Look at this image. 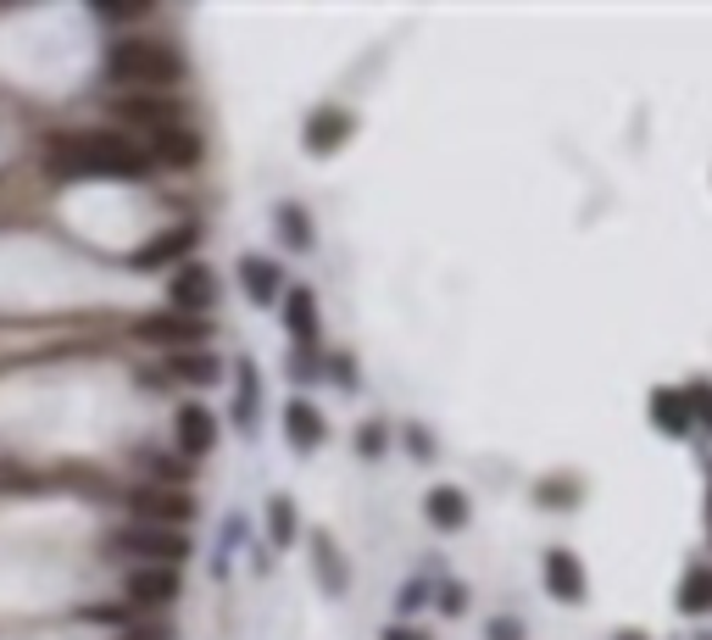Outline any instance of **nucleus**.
Wrapping results in <instances>:
<instances>
[{
    "label": "nucleus",
    "instance_id": "cd10ccee",
    "mask_svg": "<svg viewBox=\"0 0 712 640\" xmlns=\"http://www.w3.org/2000/svg\"><path fill=\"white\" fill-rule=\"evenodd\" d=\"M95 18H106V23H140L145 7H95Z\"/></svg>",
    "mask_w": 712,
    "mask_h": 640
},
{
    "label": "nucleus",
    "instance_id": "a878e982",
    "mask_svg": "<svg viewBox=\"0 0 712 640\" xmlns=\"http://www.w3.org/2000/svg\"><path fill=\"white\" fill-rule=\"evenodd\" d=\"M356 451H363L368 463H374V457H385V451H390V429H385L379 418H368L363 429H356Z\"/></svg>",
    "mask_w": 712,
    "mask_h": 640
},
{
    "label": "nucleus",
    "instance_id": "f03ea898",
    "mask_svg": "<svg viewBox=\"0 0 712 640\" xmlns=\"http://www.w3.org/2000/svg\"><path fill=\"white\" fill-rule=\"evenodd\" d=\"M101 73L112 84H123L129 95H173L190 79V62L173 40H151V34H118L101 51Z\"/></svg>",
    "mask_w": 712,
    "mask_h": 640
},
{
    "label": "nucleus",
    "instance_id": "5701e85b",
    "mask_svg": "<svg viewBox=\"0 0 712 640\" xmlns=\"http://www.w3.org/2000/svg\"><path fill=\"white\" fill-rule=\"evenodd\" d=\"M140 468L151 474V485H167V490H184V485H190V463H184V457H162V451H140Z\"/></svg>",
    "mask_w": 712,
    "mask_h": 640
},
{
    "label": "nucleus",
    "instance_id": "9d476101",
    "mask_svg": "<svg viewBox=\"0 0 712 640\" xmlns=\"http://www.w3.org/2000/svg\"><path fill=\"white\" fill-rule=\"evenodd\" d=\"M179 590H184L179 568H129V573H123V596H129V607H140V612L173 607Z\"/></svg>",
    "mask_w": 712,
    "mask_h": 640
},
{
    "label": "nucleus",
    "instance_id": "6e6552de",
    "mask_svg": "<svg viewBox=\"0 0 712 640\" xmlns=\"http://www.w3.org/2000/svg\"><path fill=\"white\" fill-rule=\"evenodd\" d=\"M112 118H123V123L156 134V129H184V123H190V106H184L179 95H118V101H112Z\"/></svg>",
    "mask_w": 712,
    "mask_h": 640
},
{
    "label": "nucleus",
    "instance_id": "f8f14e48",
    "mask_svg": "<svg viewBox=\"0 0 712 640\" xmlns=\"http://www.w3.org/2000/svg\"><path fill=\"white\" fill-rule=\"evenodd\" d=\"M350 129H356V118H350L345 106L323 101V106H312V118H306V151H312V156H334V151L350 140Z\"/></svg>",
    "mask_w": 712,
    "mask_h": 640
},
{
    "label": "nucleus",
    "instance_id": "39448f33",
    "mask_svg": "<svg viewBox=\"0 0 712 640\" xmlns=\"http://www.w3.org/2000/svg\"><path fill=\"white\" fill-rule=\"evenodd\" d=\"M140 341L167 346V357H173V352H206V341H212V317H190V312H145V317H140Z\"/></svg>",
    "mask_w": 712,
    "mask_h": 640
},
{
    "label": "nucleus",
    "instance_id": "7ed1b4c3",
    "mask_svg": "<svg viewBox=\"0 0 712 640\" xmlns=\"http://www.w3.org/2000/svg\"><path fill=\"white\" fill-rule=\"evenodd\" d=\"M106 551L112 557H129L134 568H179L190 562V535L179 529H156V524H123L118 535H106Z\"/></svg>",
    "mask_w": 712,
    "mask_h": 640
},
{
    "label": "nucleus",
    "instance_id": "c756f323",
    "mask_svg": "<svg viewBox=\"0 0 712 640\" xmlns=\"http://www.w3.org/2000/svg\"><path fill=\"white\" fill-rule=\"evenodd\" d=\"M490 640H523V623L518 618H490Z\"/></svg>",
    "mask_w": 712,
    "mask_h": 640
},
{
    "label": "nucleus",
    "instance_id": "0eeeda50",
    "mask_svg": "<svg viewBox=\"0 0 712 640\" xmlns=\"http://www.w3.org/2000/svg\"><path fill=\"white\" fill-rule=\"evenodd\" d=\"M217 295H223V284H217V267H206V262H184V267H173V278H167L173 312L206 317V312L217 306Z\"/></svg>",
    "mask_w": 712,
    "mask_h": 640
},
{
    "label": "nucleus",
    "instance_id": "7c9ffc66",
    "mask_svg": "<svg viewBox=\"0 0 712 640\" xmlns=\"http://www.w3.org/2000/svg\"><path fill=\"white\" fill-rule=\"evenodd\" d=\"M328 374H334L339 385H356V368H350V357H345V352H334V363H328Z\"/></svg>",
    "mask_w": 712,
    "mask_h": 640
},
{
    "label": "nucleus",
    "instance_id": "9b49d317",
    "mask_svg": "<svg viewBox=\"0 0 712 640\" xmlns=\"http://www.w3.org/2000/svg\"><path fill=\"white\" fill-rule=\"evenodd\" d=\"M234 273H240V289H245V301H256V306H273V301H284V267H278L273 256H262V251H245V256L234 262Z\"/></svg>",
    "mask_w": 712,
    "mask_h": 640
},
{
    "label": "nucleus",
    "instance_id": "412c9836",
    "mask_svg": "<svg viewBox=\"0 0 712 640\" xmlns=\"http://www.w3.org/2000/svg\"><path fill=\"white\" fill-rule=\"evenodd\" d=\"M167 374H173V379H184V385H201V390H206V385H217V379H223V363H217L212 352H173V357H167Z\"/></svg>",
    "mask_w": 712,
    "mask_h": 640
},
{
    "label": "nucleus",
    "instance_id": "393cba45",
    "mask_svg": "<svg viewBox=\"0 0 712 640\" xmlns=\"http://www.w3.org/2000/svg\"><path fill=\"white\" fill-rule=\"evenodd\" d=\"M679 607H684V612H706V607H712V568H706V562H695V568L684 573Z\"/></svg>",
    "mask_w": 712,
    "mask_h": 640
},
{
    "label": "nucleus",
    "instance_id": "c85d7f7f",
    "mask_svg": "<svg viewBox=\"0 0 712 640\" xmlns=\"http://www.w3.org/2000/svg\"><path fill=\"white\" fill-rule=\"evenodd\" d=\"M407 446H413V457H435V435H429V429H418V424L407 429Z\"/></svg>",
    "mask_w": 712,
    "mask_h": 640
},
{
    "label": "nucleus",
    "instance_id": "dca6fc26",
    "mask_svg": "<svg viewBox=\"0 0 712 640\" xmlns=\"http://www.w3.org/2000/svg\"><path fill=\"white\" fill-rule=\"evenodd\" d=\"M424 518H429L440 535H457V529H468V518H474V507H468V490H457V485H435V490L424 496Z\"/></svg>",
    "mask_w": 712,
    "mask_h": 640
},
{
    "label": "nucleus",
    "instance_id": "4be33fe9",
    "mask_svg": "<svg viewBox=\"0 0 712 640\" xmlns=\"http://www.w3.org/2000/svg\"><path fill=\"white\" fill-rule=\"evenodd\" d=\"M267 540H273V546H295V540H301V512H295L289 496H273V501H267Z\"/></svg>",
    "mask_w": 712,
    "mask_h": 640
},
{
    "label": "nucleus",
    "instance_id": "a211bd4d",
    "mask_svg": "<svg viewBox=\"0 0 712 640\" xmlns=\"http://www.w3.org/2000/svg\"><path fill=\"white\" fill-rule=\"evenodd\" d=\"M234 424L251 435L256 424H262V374H256V363L245 357L240 363V374H234Z\"/></svg>",
    "mask_w": 712,
    "mask_h": 640
},
{
    "label": "nucleus",
    "instance_id": "f3484780",
    "mask_svg": "<svg viewBox=\"0 0 712 640\" xmlns=\"http://www.w3.org/2000/svg\"><path fill=\"white\" fill-rule=\"evenodd\" d=\"M546 590L557 601H584V562L568 546H551L546 551Z\"/></svg>",
    "mask_w": 712,
    "mask_h": 640
},
{
    "label": "nucleus",
    "instance_id": "f257e3e1",
    "mask_svg": "<svg viewBox=\"0 0 712 640\" xmlns=\"http://www.w3.org/2000/svg\"><path fill=\"white\" fill-rule=\"evenodd\" d=\"M45 167H51V179H112V184H140L145 173H156L145 140L118 134V129H68V134H51Z\"/></svg>",
    "mask_w": 712,
    "mask_h": 640
},
{
    "label": "nucleus",
    "instance_id": "6ab92c4d",
    "mask_svg": "<svg viewBox=\"0 0 712 640\" xmlns=\"http://www.w3.org/2000/svg\"><path fill=\"white\" fill-rule=\"evenodd\" d=\"M651 424H657L662 435L684 440V435L695 429V418H690V402H684V390H657V396H651Z\"/></svg>",
    "mask_w": 712,
    "mask_h": 640
},
{
    "label": "nucleus",
    "instance_id": "1a4fd4ad",
    "mask_svg": "<svg viewBox=\"0 0 712 640\" xmlns=\"http://www.w3.org/2000/svg\"><path fill=\"white\" fill-rule=\"evenodd\" d=\"M173 435H179V457L184 463H206L212 451H217V418H212V407L206 402H184L179 407V418H173Z\"/></svg>",
    "mask_w": 712,
    "mask_h": 640
},
{
    "label": "nucleus",
    "instance_id": "b1692460",
    "mask_svg": "<svg viewBox=\"0 0 712 640\" xmlns=\"http://www.w3.org/2000/svg\"><path fill=\"white\" fill-rule=\"evenodd\" d=\"M312 562H317V573H323V590H328V596H339V590H345V557L328 546V535H317V540H312Z\"/></svg>",
    "mask_w": 712,
    "mask_h": 640
},
{
    "label": "nucleus",
    "instance_id": "423d86ee",
    "mask_svg": "<svg viewBox=\"0 0 712 640\" xmlns=\"http://www.w3.org/2000/svg\"><path fill=\"white\" fill-rule=\"evenodd\" d=\"M201 223H173V228H162V234H151L134 256H129V267L134 273H156V267H184V262H195V251H201Z\"/></svg>",
    "mask_w": 712,
    "mask_h": 640
},
{
    "label": "nucleus",
    "instance_id": "2f4dec72",
    "mask_svg": "<svg viewBox=\"0 0 712 640\" xmlns=\"http://www.w3.org/2000/svg\"><path fill=\"white\" fill-rule=\"evenodd\" d=\"M612 640H651V634H645V629H618Z\"/></svg>",
    "mask_w": 712,
    "mask_h": 640
},
{
    "label": "nucleus",
    "instance_id": "ddd939ff",
    "mask_svg": "<svg viewBox=\"0 0 712 640\" xmlns=\"http://www.w3.org/2000/svg\"><path fill=\"white\" fill-rule=\"evenodd\" d=\"M145 151H151V167H195L201 156H206V145H201V134L184 123V129H156V134H145Z\"/></svg>",
    "mask_w": 712,
    "mask_h": 640
},
{
    "label": "nucleus",
    "instance_id": "4468645a",
    "mask_svg": "<svg viewBox=\"0 0 712 640\" xmlns=\"http://www.w3.org/2000/svg\"><path fill=\"white\" fill-rule=\"evenodd\" d=\"M284 440H289L301 457H312V451L328 440V418H323L306 396H289V402H284Z\"/></svg>",
    "mask_w": 712,
    "mask_h": 640
},
{
    "label": "nucleus",
    "instance_id": "aec40b11",
    "mask_svg": "<svg viewBox=\"0 0 712 640\" xmlns=\"http://www.w3.org/2000/svg\"><path fill=\"white\" fill-rule=\"evenodd\" d=\"M273 223H278V240H284L295 256H306V251L317 245V234H312V217H306V206H301V201H278Z\"/></svg>",
    "mask_w": 712,
    "mask_h": 640
},
{
    "label": "nucleus",
    "instance_id": "bb28decb",
    "mask_svg": "<svg viewBox=\"0 0 712 640\" xmlns=\"http://www.w3.org/2000/svg\"><path fill=\"white\" fill-rule=\"evenodd\" d=\"M112 640H173V623H156V618H145V623H134V629H118Z\"/></svg>",
    "mask_w": 712,
    "mask_h": 640
},
{
    "label": "nucleus",
    "instance_id": "20e7f679",
    "mask_svg": "<svg viewBox=\"0 0 712 640\" xmlns=\"http://www.w3.org/2000/svg\"><path fill=\"white\" fill-rule=\"evenodd\" d=\"M123 507H129L140 524H156V529H184V524L195 518V496L167 490V485H129V490H123Z\"/></svg>",
    "mask_w": 712,
    "mask_h": 640
},
{
    "label": "nucleus",
    "instance_id": "2eb2a0df",
    "mask_svg": "<svg viewBox=\"0 0 712 640\" xmlns=\"http://www.w3.org/2000/svg\"><path fill=\"white\" fill-rule=\"evenodd\" d=\"M278 317H284V335L295 341V352H312V346H317V295H312L306 284H289Z\"/></svg>",
    "mask_w": 712,
    "mask_h": 640
}]
</instances>
